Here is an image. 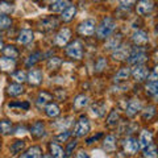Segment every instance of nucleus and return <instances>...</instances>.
<instances>
[{
	"mask_svg": "<svg viewBox=\"0 0 158 158\" xmlns=\"http://www.w3.org/2000/svg\"><path fill=\"white\" fill-rule=\"evenodd\" d=\"M116 28V23L115 20L111 19V17H106L103 19V21L100 23V25L98 27V37L99 38H107L108 36H111V33L115 31Z\"/></svg>",
	"mask_w": 158,
	"mask_h": 158,
	"instance_id": "1",
	"label": "nucleus"
},
{
	"mask_svg": "<svg viewBox=\"0 0 158 158\" xmlns=\"http://www.w3.org/2000/svg\"><path fill=\"white\" fill-rule=\"evenodd\" d=\"M90 121H88V118L82 116L81 118H79V121L75 125V129H74V135H75L77 137H82L87 135L88 132H90Z\"/></svg>",
	"mask_w": 158,
	"mask_h": 158,
	"instance_id": "2",
	"label": "nucleus"
},
{
	"mask_svg": "<svg viewBox=\"0 0 158 158\" xmlns=\"http://www.w3.org/2000/svg\"><path fill=\"white\" fill-rule=\"evenodd\" d=\"M66 53H67L69 57L75 58V59H81L82 56H83V48H82L81 41H74V42H71L70 45L67 46Z\"/></svg>",
	"mask_w": 158,
	"mask_h": 158,
	"instance_id": "3",
	"label": "nucleus"
},
{
	"mask_svg": "<svg viewBox=\"0 0 158 158\" xmlns=\"http://www.w3.org/2000/svg\"><path fill=\"white\" fill-rule=\"evenodd\" d=\"M78 31L81 34H83V36H92L94 32H95V20H92V19L85 20V21L79 25Z\"/></svg>",
	"mask_w": 158,
	"mask_h": 158,
	"instance_id": "4",
	"label": "nucleus"
},
{
	"mask_svg": "<svg viewBox=\"0 0 158 158\" xmlns=\"http://www.w3.org/2000/svg\"><path fill=\"white\" fill-rule=\"evenodd\" d=\"M132 75L135 77L136 81L142 82V81H145L148 75H149V73H148V69L144 65H136L135 69L132 70Z\"/></svg>",
	"mask_w": 158,
	"mask_h": 158,
	"instance_id": "5",
	"label": "nucleus"
},
{
	"mask_svg": "<svg viewBox=\"0 0 158 158\" xmlns=\"http://www.w3.org/2000/svg\"><path fill=\"white\" fill-rule=\"evenodd\" d=\"M146 59V54L142 50H133L129 57H128V62L132 63V65H140Z\"/></svg>",
	"mask_w": 158,
	"mask_h": 158,
	"instance_id": "6",
	"label": "nucleus"
},
{
	"mask_svg": "<svg viewBox=\"0 0 158 158\" xmlns=\"http://www.w3.org/2000/svg\"><path fill=\"white\" fill-rule=\"evenodd\" d=\"M140 149L138 148V141L133 137H128L124 141V152L128 154H136L137 150Z\"/></svg>",
	"mask_w": 158,
	"mask_h": 158,
	"instance_id": "7",
	"label": "nucleus"
},
{
	"mask_svg": "<svg viewBox=\"0 0 158 158\" xmlns=\"http://www.w3.org/2000/svg\"><path fill=\"white\" fill-rule=\"evenodd\" d=\"M112 57L113 59H117V61H123V59H125L129 57V46L128 45H118L116 49H115V52H113L112 54Z\"/></svg>",
	"mask_w": 158,
	"mask_h": 158,
	"instance_id": "8",
	"label": "nucleus"
},
{
	"mask_svg": "<svg viewBox=\"0 0 158 158\" xmlns=\"http://www.w3.org/2000/svg\"><path fill=\"white\" fill-rule=\"evenodd\" d=\"M153 7H154L153 0H140L137 4V12L140 15H148L149 12H152Z\"/></svg>",
	"mask_w": 158,
	"mask_h": 158,
	"instance_id": "9",
	"label": "nucleus"
},
{
	"mask_svg": "<svg viewBox=\"0 0 158 158\" xmlns=\"http://www.w3.org/2000/svg\"><path fill=\"white\" fill-rule=\"evenodd\" d=\"M70 37H71V32L69 31L67 28L62 29V31H59V33L57 34V37H56V44H57L58 46H65L66 44L69 42Z\"/></svg>",
	"mask_w": 158,
	"mask_h": 158,
	"instance_id": "10",
	"label": "nucleus"
},
{
	"mask_svg": "<svg viewBox=\"0 0 158 158\" xmlns=\"http://www.w3.org/2000/svg\"><path fill=\"white\" fill-rule=\"evenodd\" d=\"M153 141V135L149 132V131H142L141 135H140V138H138V148L141 149H145L146 146H149Z\"/></svg>",
	"mask_w": 158,
	"mask_h": 158,
	"instance_id": "11",
	"label": "nucleus"
},
{
	"mask_svg": "<svg viewBox=\"0 0 158 158\" xmlns=\"http://www.w3.org/2000/svg\"><path fill=\"white\" fill-rule=\"evenodd\" d=\"M138 111H141V103L140 102L136 100V99L128 102V104L125 107V112H127L128 116H135Z\"/></svg>",
	"mask_w": 158,
	"mask_h": 158,
	"instance_id": "12",
	"label": "nucleus"
},
{
	"mask_svg": "<svg viewBox=\"0 0 158 158\" xmlns=\"http://www.w3.org/2000/svg\"><path fill=\"white\" fill-rule=\"evenodd\" d=\"M132 41L136 44V45H145V44L149 41V37L144 31H136L132 36Z\"/></svg>",
	"mask_w": 158,
	"mask_h": 158,
	"instance_id": "13",
	"label": "nucleus"
},
{
	"mask_svg": "<svg viewBox=\"0 0 158 158\" xmlns=\"http://www.w3.org/2000/svg\"><path fill=\"white\" fill-rule=\"evenodd\" d=\"M90 112H91L92 116H95V117H102V116L106 113V104H104V103H102V102L95 103V104L91 106Z\"/></svg>",
	"mask_w": 158,
	"mask_h": 158,
	"instance_id": "14",
	"label": "nucleus"
},
{
	"mask_svg": "<svg viewBox=\"0 0 158 158\" xmlns=\"http://www.w3.org/2000/svg\"><path fill=\"white\" fill-rule=\"evenodd\" d=\"M28 82L31 83V85H34V86H37L40 85V83L42 82V73L41 71H38V70H31L28 74Z\"/></svg>",
	"mask_w": 158,
	"mask_h": 158,
	"instance_id": "15",
	"label": "nucleus"
},
{
	"mask_svg": "<svg viewBox=\"0 0 158 158\" xmlns=\"http://www.w3.org/2000/svg\"><path fill=\"white\" fill-rule=\"evenodd\" d=\"M31 133H32L33 137L41 138L44 135H45V127H44V124L41 121L34 123V124L32 125V128H31Z\"/></svg>",
	"mask_w": 158,
	"mask_h": 158,
	"instance_id": "16",
	"label": "nucleus"
},
{
	"mask_svg": "<svg viewBox=\"0 0 158 158\" xmlns=\"http://www.w3.org/2000/svg\"><path fill=\"white\" fill-rule=\"evenodd\" d=\"M103 148L107 153H112L116 150V138L115 136H107L104 142H103Z\"/></svg>",
	"mask_w": 158,
	"mask_h": 158,
	"instance_id": "17",
	"label": "nucleus"
},
{
	"mask_svg": "<svg viewBox=\"0 0 158 158\" xmlns=\"http://www.w3.org/2000/svg\"><path fill=\"white\" fill-rule=\"evenodd\" d=\"M69 6H70V2H69V0H57V2H54L52 4L50 9L53 12H62V11H65Z\"/></svg>",
	"mask_w": 158,
	"mask_h": 158,
	"instance_id": "18",
	"label": "nucleus"
},
{
	"mask_svg": "<svg viewBox=\"0 0 158 158\" xmlns=\"http://www.w3.org/2000/svg\"><path fill=\"white\" fill-rule=\"evenodd\" d=\"M42 150L40 146H32L31 149H28L27 153H24V156L21 158H41Z\"/></svg>",
	"mask_w": 158,
	"mask_h": 158,
	"instance_id": "19",
	"label": "nucleus"
},
{
	"mask_svg": "<svg viewBox=\"0 0 158 158\" xmlns=\"http://www.w3.org/2000/svg\"><path fill=\"white\" fill-rule=\"evenodd\" d=\"M0 69L3 71H12L15 69V61L12 58H0Z\"/></svg>",
	"mask_w": 158,
	"mask_h": 158,
	"instance_id": "20",
	"label": "nucleus"
},
{
	"mask_svg": "<svg viewBox=\"0 0 158 158\" xmlns=\"http://www.w3.org/2000/svg\"><path fill=\"white\" fill-rule=\"evenodd\" d=\"M50 154L53 158H63V149L56 142H52L50 144Z\"/></svg>",
	"mask_w": 158,
	"mask_h": 158,
	"instance_id": "21",
	"label": "nucleus"
},
{
	"mask_svg": "<svg viewBox=\"0 0 158 158\" xmlns=\"http://www.w3.org/2000/svg\"><path fill=\"white\" fill-rule=\"evenodd\" d=\"M32 40H33V33L31 31H23L19 36V42L23 44V45H27V44L32 42Z\"/></svg>",
	"mask_w": 158,
	"mask_h": 158,
	"instance_id": "22",
	"label": "nucleus"
},
{
	"mask_svg": "<svg viewBox=\"0 0 158 158\" xmlns=\"http://www.w3.org/2000/svg\"><path fill=\"white\" fill-rule=\"evenodd\" d=\"M131 75V70H129V67H123L120 69V71H118L116 74V77H115V82H123V81H127L128 78H129Z\"/></svg>",
	"mask_w": 158,
	"mask_h": 158,
	"instance_id": "23",
	"label": "nucleus"
},
{
	"mask_svg": "<svg viewBox=\"0 0 158 158\" xmlns=\"http://www.w3.org/2000/svg\"><path fill=\"white\" fill-rule=\"evenodd\" d=\"M49 100H52V95L49 92H45V91H42V92H40V95L37 98V106L38 107H42V106H45L49 103Z\"/></svg>",
	"mask_w": 158,
	"mask_h": 158,
	"instance_id": "24",
	"label": "nucleus"
},
{
	"mask_svg": "<svg viewBox=\"0 0 158 158\" xmlns=\"http://www.w3.org/2000/svg\"><path fill=\"white\" fill-rule=\"evenodd\" d=\"M77 9L74 6H69L65 11H62V20L63 21H70V20L74 17V15H75Z\"/></svg>",
	"mask_w": 158,
	"mask_h": 158,
	"instance_id": "25",
	"label": "nucleus"
},
{
	"mask_svg": "<svg viewBox=\"0 0 158 158\" xmlns=\"http://www.w3.org/2000/svg\"><path fill=\"white\" fill-rule=\"evenodd\" d=\"M45 111H46V115L49 117H57L59 115V107L57 104H54V103H50V104H48L46 108H45Z\"/></svg>",
	"mask_w": 158,
	"mask_h": 158,
	"instance_id": "26",
	"label": "nucleus"
},
{
	"mask_svg": "<svg viewBox=\"0 0 158 158\" xmlns=\"http://www.w3.org/2000/svg\"><path fill=\"white\" fill-rule=\"evenodd\" d=\"M24 92V88L21 85H11V86H8V94L11 96H19V95H21V94Z\"/></svg>",
	"mask_w": 158,
	"mask_h": 158,
	"instance_id": "27",
	"label": "nucleus"
},
{
	"mask_svg": "<svg viewBox=\"0 0 158 158\" xmlns=\"http://www.w3.org/2000/svg\"><path fill=\"white\" fill-rule=\"evenodd\" d=\"M144 157L145 158H157V148L156 145L150 144L144 149Z\"/></svg>",
	"mask_w": 158,
	"mask_h": 158,
	"instance_id": "28",
	"label": "nucleus"
},
{
	"mask_svg": "<svg viewBox=\"0 0 158 158\" xmlns=\"http://www.w3.org/2000/svg\"><path fill=\"white\" fill-rule=\"evenodd\" d=\"M87 104H88V98L86 95H79L74 100V106L77 108H85Z\"/></svg>",
	"mask_w": 158,
	"mask_h": 158,
	"instance_id": "29",
	"label": "nucleus"
},
{
	"mask_svg": "<svg viewBox=\"0 0 158 158\" xmlns=\"http://www.w3.org/2000/svg\"><path fill=\"white\" fill-rule=\"evenodd\" d=\"M12 129V123L8 120H0V133L7 135Z\"/></svg>",
	"mask_w": 158,
	"mask_h": 158,
	"instance_id": "30",
	"label": "nucleus"
},
{
	"mask_svg": "<svg viewBox=\"0 0 158 158\" xmlns=\"http://www.w3.org/2000/svg\"><path fill=\"white\" fill-rule=\"evenodd\" d=\"M24 148H25V142L24 141H16L11 145V153L12 154H19Z\"/></svg>",
	"mask_w": 158,
	"mask_h": 158,
	"instance_id": "31",
	"label": "nucleus"
},
{
	"mask_svg": "<svg viewBox=\"0 0 158 158\" xmlns=\"http://www.w3.org/2000/svg\"><path fill=\"white\" fill-rule=\"evenodd\" d=\"M4 54L8 57V58H12V59H15L17 56H19V52L16 50V48H13V46H6L4 48Z\"/></svg>",
	"mask_w": 158,
	"mask_h": 158,
	"instance_id": "32",
	"label": "nucleus"
},
{
	"mask_svg": "<svg viewBox=\"0 0 158 158\" xmlns=\"http://www.w3.org/2000/svg\"><path fill=\"white\" fill-rule=\"evenodd\" d=\"M13 11V6L9 3L6 2H2L0 3V15H8Z\"/></svg>",
	"mask_w": 158,
	"mask_h": 158,
	"instance_id": "33",
	"label": "nucleus"
},
{
	"mask_svg": "<svg viewBox=\"0 0 158 158\" xmlns=\"http://www.w3.org/2000/svg\"><path fill=\"white\" fill-rule=\"evenodd\" d=\"M11 24H12V21L8 16H6V15H2V16H0V29H7V28L11 27Z\"/></svg>",
	"mask_w": 158,
	"mask_h": 158,
	"instance_id": "34",
	"label": "nucleus"
},
{
	"mask_svg": "<svg viewBox=\"0 0 158 158\" xmlns=\"http://www.w3.org/2000/svg\"><path fill=\"white\" fill-rule=\"evenodd\" d=\"M157 91H158V85L157 82H149L146 86V92L150 94V95H157Z\"/></svg>",
	"mask_w": 158,
	"mask_h": 158,
	"instance_id": "35",
	"label": "nucleus"
},
{
	"mask_svg": "<svg viewBox=\"0 0 158 158\" xmlns=\"http://www.w3.org/2000/svg\"><path fill=\"white\" fill-rule=\"evenodd\" d=\"M154 115H156V108L150 106V107H148L146 110L144 111V113H142V117H144L145 120H150V118Z\"/></svg>",
	"mask_w": 158,
	"mask_h": 158,
	"instance_id": "36",
	"label": "nucleus"
},
{
	"mask_svg": "<svg viewBox=\"0 0 158 158\" xmlns=\"http://www.w3.org/2000/svg\"><path fill=\"white\" fill-rule=\"evenodd\" d=\"M62 63V61L59 58H57V57H54V58H50L49 59V62H48V67L50 69V70H54V69H57L59 65Z\"/></svg>",
	"mask_w": 158,
	"mask_h": 158,
	"instance_id": "37",
	"label": "nucleus"
},
{
	"mask_svg": "<svg viewBox=\"0 0 158 158\" xmlns=\"http://www.w3.org/2000/svg\"><path fill=\"white\" fill-rule=\"evenodd\" d=\"M117 120H118L117 112H116V111H112L111 115H110V117H108V120H107V124L110 125V127H113V125L117 124Z\"/></svg>",
	"mask_w": 158,
	"mask_h": 158,
	"instance_id": "38",
	"label": "nucleus"
},
{
	"mask_svg": "<svg viewBox=\"0 0 158 158\" xmlns=\"http://www.w3.org/2000/svg\"><path fill=\"white\" fill-rule=\"evenodd\" d=\"M120 40H121V36H116L115 38H112L111 41L107 44V49H116L120 45Z\"/></svg>",
	"mask_w": 158,
	"mask_h": 158,
	"instance_id": "39",
	"label": "nucleus"
},
{
	"mask_svg": "<svg viewBox=\"0 0 158 158\" xmlns=\"http://www.w3.org/2000/svg\"><path fill=\"white\" fill-rule=\"evenodd\" d=\"M13 79L16 82H19V83H23V82L27 81V75H25V73L24 71H17V73L13 74Z\"/></svg>",
	"mask_w": 158,
	"mask_h": 158,
	"instance_id": "40",
	"label": "nucleus"
},
{
	"mask_svg": "<svg viewBox=\"0 0 158 158\" xmlns=\"http://www.w3.org/2000/svg\"><path fill=\"white\" fill-rule=\"evenodd\" d=\"M38 57H41V54L40 53H37V54H33V56H31L29 57V59L27 61V66L29 67V66H32V65H34L37 61H38Z\"/></svg>",
	"mask_w": 158,
	"mask_h": 158,
	"instance_id": "41",
	"label": "nucleus"
},
{
	"mask_svg": "<svg viewBox=\"0 0 158 158\" xmlns=\"http://www.w3.org/2000/svg\"><path fill=\"white\" fill-rule=\"evenodd\" d=\"M69 137H70V133L66 131V132H62L61 135H58V136H57V140H58V141H61V142H66Z\"/></svg>",
	"mask_w": 158,
	"mask_h": 158,
	"instance_id": "42",
	"label": "nucleus"
},
{
	"mask_svg": "<svg viewBox=\"0 0 158 158\" xmlns=\"http://www.w3.org/2000/svg\"><path fill=\"white\" fill-rule=\"evenodd\" d=\"M75 146H77V142H75V141L70 142V144H69V146H67V150H66V152H63V153H66V154H63V158L67 157V156H70V154H71V150H73Z\"/></svg>",
	"mask_w": 158,
	"mask_h": 158,
	"instance_id": "43",
	"label": "nucleus"
},
{
	"mask_svg": "<svg viewBox=\"0 0 158 158\" xmlns=\"http://www.w3.org/2000/svg\"><path fill=\"white\" fill-rule=\"evenodd\" d=\"M106 65H107L106 59H104V58H100V59H99V61H98V65H96V70H98V71L103 70V67H106Z\"/></svg>",
	"mask_w": 158,
	"mask_h": 158,
	"instance_id": "44",
	"label": "nucleus"
},
{
	"mask_svg": "<svg viewBox=\"0 0 158 158\" xmlns=\"http://www.w3.org/2000/svg\"><path fill=\"white\" fill-rule=\"evenodd\" d=\"M77 158H90V157H88V154H87L86 152L81 150V152H79L78 154H77Z\"/></svg>",
	"mask_w": 158,
	"mask_h": 158,
	"instance_id": "45",
	"label": "nucleus"
},
{
	"mask_svg": "<svg viewBox=\"0 0 158 158\" xmlns=\"http://www.w3.org/2000/svg\"><path fill=\"white\" fill-rule=\"evenodd\" d=\"M136 0H121V3L124 4V6H132V4H135Z\"/></svg>",
	"mask_w": 158,
	"mask_h": 158,
	"instance_id": "46",
	"label": "nucleus"
},
{
	"mask_svg": "<svg viewBox=\"0 0 158 158\" xmlns=\"http://www.w3.org/2000/svg\"><path fill=\"white\" fill-rule=\"evenodd\" d=\"M149 82H157V73L156 71L149 77Z\"/></svg>",
	"mask_w": 158,
	"mask_h": 158,
	"instance_id": "47",
	"label": "nucleus"
},
{
	"mask_svg": "<svg viewBox=\"0 0 158 158\" xmlns=\"http://www.w3.org/2000/svg\"><path fill=\"white\" fill-rule=\"evenodd\" d=\"M100 136H102V135H98L96 137H92V138H88V140H87V144H92V141H96V140H98V138H99V137H100Z\"/></svg>",
	"mask_w": 158,
	"mask_h": 158,
	"instance_id": "48",
	"label": "nucleus"
},
{
	"mask_svg": "<svg viewBox=\"0 0 158 158\" xmlns=\"http://www.w3.org/2000/svg\"><path fill=\"white\" fill-rule=\"evenodd\" d=\"M3 49V42H2V40H0V50Z\"/></svg>",
	"mask_w": 158,
	"mask_h": 158,
	"instance_id": "49",
	"label": "nucleus"
},
{
	"mask_svg": "<svg viewBox=\"0 0 158 158\" xmlns=\"http://www.w3.org/2000/svg\"><path fill=\"white\" fill-rule=\"evenodd\" d=\"M117 158H125V157H124V156H121V154H120V156H117Z\"/></svg>",
	"mask_w": 158,
	"mask_h": 158,
	"instance_id": "50",
	"label": "nucleus"
},
{
	"mask_svg": "<svg viewBox=\"0 0 158 158\" xmlns=\"http://www.w3.org/2000/svg\"><path fill=\"white\" fill-rule=\"evenodd\" d=\"M42 158H52V157H49V156H44Z\"/></svg>",
	"mask_w": 158,
	"mask_h": 158,
	"instance_id": "51",
	"label": "nucleus"
},
{
	"mask_svg": "<svg viewBox=\"0 0 158 158\" xmlns=\"http://www.w3.org/2000/svg\"><path fill=\"white\" fill-rule=\"evenodd\" d=\"M50 2H57V0H50Z\"/></svg>",
	"mask_w": 158,
	"mask_h": 158,
	"instance_id": "52",
	"label": "nucleus"
}]
</instances>
